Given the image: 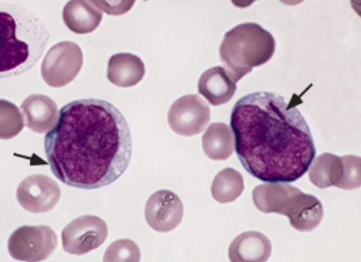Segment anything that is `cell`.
Wrapping results in <instances>:
<instances>
[{
    "label": "cell",
    "instance_id": "cell-21",
    "mask_svg": "<svg viewBox=\"0 0 361 262\" xmlns=\"http://www.w3.org/2000/svg\"><path fill=\"white\" fill-rule=\"evenodd\" d=\"M141 251L133 240L119 239L113 242L105 252V262L140 261Z\"/></svg>",
    "mask_w": 361,
    "mask_h": 262
},
{
    "label": "cell",
    "instance_id": "cell-9",
    "mask_svg": "<svg viewBox=\"0 0 361 262\" xmlns=\"http://www.w3.org/2000/svg\"><path fill=\"white\" fill-rule=\"evenodd\" d=\"M210 119V107L196 95L182 96L176 100L168 114L171 129L183 136L202 133Z\"/></svg>",
    "mask_w": 361,
    "mask_h": 262
},
{
    "label": "cell",
    "instance_id": "cell-17",
    "mask_svg": "<svg viewBox=\"0 0 361 262\" xmlns=\"http://www.w3.org/2000/svg\"><path fill=\"white\" fill-rule=\"evenodd\" d=\"M204 153L213 160H226L235 150V136L223 122L212 124L203 136Z\"/></svg>",
    "mask_w": 361,
    "mask_h": 262
},
{
    "label": "cell",
    "instance_id": "cell-1",
    "mask_svg": "<svg viewBox=\"0 0 361 262\" xmlns=\"http://www.w3.org/2000/svg\"><path fill=\"white\" fill-rule=\"evenodd\" d=\"M53 174L64 184L98 189L116 181L132 158L130 127L120 110L102 100H79L60 110L44 139Z\"/></svg>",
    "mask_w": 361,
    "mask_h": 262
},
{
    "label": "cell",
    "instance_id": "cell-3",
    "mask_svg": "<svg viewBox=\"0 0 361 262\" xmlns=\"http://www.w3.org/2000/svg\"><path fill=\"white\" fill-rule=\"evenodd\" d=\"M0 11L1 49L0 73L18 76L27 71L40 59L49 35L39 19L16 6Z\"/></svg>",
    "mask_w": 361,
    "mask_h": 262
},
{
    "label": "cell",
    "instance_id": "cell-8",
    "mask_svg": "<svg viewBox=\"0 0 361 262\" xmlns=\"http://www.w3.org/2000/svg\"><path fill=\"white\" fill-rule=\"evenodd\" d=\"M108 237L107 225L95 215H83L72 220L62 232L64 251L83 256L98 249Z\"/></svg>",
    "mask_w": 361,
    "mask_h": 262
},
{
    "label": "cell",
    "instance_id": "cell-4",
    "mask_svg": "<svg viewBox=\"0 0 361 262\" xmlns=\"http://www.w3.org/2000/svg\"><path fill=\"white\" fill-rule=\"evenodd\" d=\"M276 40L271 32L257 23H243L228 31L220 47L225 71L233 83L249 74L254 67L271 60Z\"/></svg>",
    "mask_w": 361,
    "mask_h": 262
},
{
    "label": "cell",
    "instance_id": "cell-18",
    "mask_svg": "<svg viewBox=\"0 0 361 262\" xmlns=\"http://www.w3.org/2000/svg\"><path fill=\"white\" fill-rule=\"evenodd\" d=\"M309 172L310 182L319 189L338 187L343 174V160L332 153H324L314 158Z\"/></svg>",
    "mask_w": 361,
    "mask_h": 262
},
{
    "label": "cell",
    "instance_id": "cell-19",
    "mask_svg": "<svg viewBox=\"0 0 361 262\" xmlns=\"http://www.w3.org/2000/svg\"><path fill=\"white\" fill-rule=\"evenodd\" d=\"M245 189L244 177L233 168H225L216 175L212 184V196L220 203L237 201Z\"/></svg>",
    "mask_w": 361,
    "mask_h": 262
},
{
    "label": "cell",
    "instance_id": "cell-16",
    "mask_svg": "<svg viewBox=\"0 0 361 262\" xmlns=\"http://www.w3.org/2000/svg\"><path fill=\"white\" fill-rule=\"evenodd\" d=\"M145 71L140 57L131 54H117L108 62L107 78L111 83L119 88H132L140 83Z\"/></svg>",
    "mask_w": 361,
    "mask_h": 262
},
{
    "label": "cell",
    "instance_id": "cell-10",
    "mask_svg": "<svg viewBox=\"0 0 361 262\" xmlns=\"http://www.w3.org/2000/svg\"><path fill=\"white\" fill-rule=\"evenodd\" d=\"M16 197L25 210L44 213L59 203L61 191L56 181L44 174H33L18 185Z\"/></svg>",
    "mask_w": 361,
    "mask_h": 262
},
{
    "label": "cell",
    "instance_id": "cell-12",
    "mask_svg": "<svg viewBox=\"0 0 361 262\" xmlns=\"http://www.w3.org/2000/svg\"><path fill=\"white\" fill-rule=\"evenodd\" d=\"M25 126L36 133L51 131L59 122L60 112L56 102L49 96L32 95L28 96L23 105Z\"/></svg>",
    "mask_w": 361,
    "mask_h": 262
},
{
    "label": "cell",
    "instance_id": "cell-13",
    "mask_svg": "<svg viewBox=\"0 0 361 262\" xmlns=\"http://www.w3.org/2000/svg\"><path fill=\"white\" fill-rule=\"evenodd\" d=\"M271 256V240L257 232H247L235 237L228 249L233 262H264Z\"/></svg>",
    "mask_w": 361,
    "mask_h": 262
},
{
    "label": "cell",
    "instance_id": "cell-7",
    "mask_svg": "<svg viewBox=\"0 0 361 262\" xmlns=\"http://www.w3.org/2000/svg\"><path fill=\"white\" fill-rule=\"evenodd\" d=\"M57 235L49 227L18 228L8 240V251L18 261H43L51 256L57 246Z\"/></svg>",
    "mask_w": 361,
    "mask_h": 262
},
{
    "label": "cell",
    "instance_id": "cell-20",
    "mask_svg": "<svg viewBox=\"0 0 361 262\" xmlns=\"http://www.w3.org/2000/svg\"><path fill=\"white\" fill-rule=\"evenodd\" d=\"M25 126L20 110L13 103L0 100V137L11 139L23 131Z\"/></svg>",
    "mask_w": 361,
    "mask_h": 262
},
{
    "label": "cell",
    "instance_id": "cell-22",
    "mask_svg": "<svg viewBox=\"0 0 361 262\" xmlns=\"http://www.w3.org/2000/svg\"><path fill=\"white\" fill-rule=\"evenodd\" d=\"M343 174L338 189L344 191L360 189L361 184V158L357 155H345L341 157Z\"/></svg>",
    "mask_w": 361,
    "mask_h": 262
},
{
    "label": "cell",
    "instance_id": "cell-14",
    "mask_svg": "<svg viewBox=\"0 0 361 262\" xmlns=\"http://www.w3.org/2000/svg\"><path fill=\"white\" fill-rule=\"evenodd\" d=\"M200 95L214 107L225 105L232 100L237 91L233 83L224 67L215 66L202 74L198 84Z\"/></svg>",
    "mask_w": 361,
    "mask_h": 262
},
{
    "label": "cell",
    "instance_id": "cell-11",
    "mask_svg": "<svg viewBox=\"0 0 361 262\" xmlns=\"http://www.w3.org/2000/svg\"><path fill=\"white\" fill-rule=\"evenodd\" d=\"M184 216V206L174 192L162 189L147 201L145 218L152 230L168 232L179 227Z\"/></svg>",
    "mask_w": 361,
    "mask_h": 262
},
{
    "label": "cell",
    "instance_id": "cell-15",
    "mask_svg": "<svg viewBox=\"0 0 361 262\" xmlns=\"http://www.w3.org/2000/svg\"><path fill=\"white\" fill-rule=\"evenodd\" d=\"M103 12L93 1L72 0L63 9V21L72 32L88 35L93 32L102 21Z\"/></svg>",
    "mask_w": 361,
    "mask_h": 262
},
{
    "label": "cell",
    "instance_id": "cell-6",
    "mask_svg": "<svg viewBox=\"0 0 361 262\" xmlns=\"http://www.w3.org/2000/svg\"><path fill=\"white\" fill-rule=\"evenodd\" d=\"M83 61V52L78 44L72 42H59L45 55L41 64V76L51 88H63L76 78Z\"/></svg>",
    "mask_w": 361,
    "mask_h": 262
},
{
    "label": "cell",
    "instance_id": "cell-2",
    "mask_svg": "<svg viewBox=\"0 0 361 262\" xmlns=\"http://www.w3.org/2000/svg\"><path fill=\"white\" fill-rule=\"evenodd\" d=\"M235 149L243 167L264 182H295L317 156L307 120L295 105L273 93H255L231 114Z\"/></svg>",
    "mask_w": 361,
    "mask_h": 262
},
{
    "label": "cell",
    "instance_id": "cell-23",
    "mask_svg": "<svg viewBox=\"0 0 361 262\" xmlns=\"http://www.w3.org/2000/svg\"><path fill=\"white\" fill-rule=\"evenodd\" d=\"M101 11L112 16L126 13L134 6L135 1H93Z\"/></svg>",
    "mask_w": 361,
    "mask_h": 262
},
{
    "label": "cell",
    "instance_id": "cell-5",
    "mask_svg": "<svg viewBox=\"0 0 361 262\" xmlns=\"http://www.w3.org/2000/svg\"><path fill=\"white\" fill-rule=\"evenodd\" d=\"M252 201L262 213L288 216L291 227L298 232H312L324 218L319 199L286 182L257 185L252 191Z\"/></svg>",
    "mask_w": 361,
    "mask_h": 262
}]
</instances>
